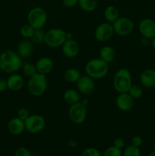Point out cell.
I'll return each mask as SVG.
<instances>
[{"instance_id":"5b68a950","label":"cell","mask_w":155,"mask_h":156,"mask_svg":"<svg viewBox=\"0 0 155 156\" xmlns=\"http://www.w3.org/2000/svg\"><path fill=\"white\" fill-rule=\"evenodd\" d=\"M67 32L61 28H52L45 33L44 44L50 47L56 48L62 47L67 40Z\"/></svg>"},{"instance_id":"3957f363","label":"cell","mask_w":155,"mask_h":156,"mask_svg":"<svg viewBox=\"0 0 155 156\" xmlns=\"http://www.w3.org/2000/svg\"><path fill=\"white\" fill-rule=\"evenodd\" d=\"M112 85L118 93L128 92L132 85V78L130 72L126 69H120L113 77Z\"/></svg>"},{"instance_id":"b9f144b4","label":"cell","mask_w":155,"mask_h":156,"mask_svg":"<svg viewBox=\"0 0 155 156\" xmlns=\"http://www.w3.org/2000/svg\"><path fill=\"white\" fill-rule=\"evenodd\" d=\"M153 88H154V90H155V86H154V87H153Z\"/></svg>"},{"instance_id":"ffe728a7","label":"cell","mask_w":155,"mask_h":156,"mask_svg":"<svg viewBox=\"0 0 155 156\" xmlns=\"http://www.w3.org/2000/svg\"><path fill=\"white\" fill-rule=\"evenodd\" d=\"M100 58L107 62H112L115 58V50L111 46H104L100 50Z\"/></svg>"},{"instance_id":"d6986e66","label":"cell","mask_w":155,"mask_h":156,"mask_svg":"<svg viewBox=\"0 0 155 156\" xmlns=\"http://www.w3.org/2000/svg\"><path fill=\"white\" fill-rule=\"evenodd\" d=\"M8 88L12 91H20L24 86V79L19 74L12 73L7 80Z\"/></svg>"},{"instance_id":"8d00e7d4","label":"cell","mask_w":155,"mask_h":156,"mask_svg":"<svg viewBox=\"0 0 155 156\" xmlns=\"http://www.w3.org/2000/svg\"><path fill=\"white\" fill-rule=\"evenodd\" d=\"M8 88L7 80L3 79H0V92L5 91Z\"/></svg>"},{"instance_id":"9c48e42d","label":"cell","mask_w":155,"mask_h":156,"mask_svg":"<svg viewBox=\"0 0 155 156\" xmlns=\"http://www.w3.org/2000/svg\"><path fill=\"white\" fill-rule=\"evenodd\" d=\"M25 129L32 134H36L42 132L46 126V120L43 117L39 114H33L29 116L24 120Z\"/></svg>"},{"instance_id":"ac0fdd59","label":"cell","mask_w":155,"mask_h":156,"mask_svg":"<svg viewBox=\"0 0 155 156\" xmlns=\"http://www.w3.org/2000/svg\"><path fill=\"white\" fill-rule=\"evenodd\" d=\"M140 82L145 88H153L155 86V70L147 69L140 75Z\"/></svg>"},{"instance_id":"603a6c76","label":"cell","mask_w":155,"mask_h":156,"mask_svg":"<svg viewBox=\"0 0 155 156\" xmlns=\"http://www.w3.org/2000/svg\"><path fill=\"white\" fill-rule=\"evenodd\" d=\"M81 76L80 71L77 69L70 68L65 70L64 73V79L66 82L70 83H76Z\"/></svg>"},{"instance_id":"d4e9b609","label":"cell","mask_w":155,"mask_h":156,"mask_svg":"<svg viewBox=\"0 0 155 156\" xmlns=\"http://www.w3.org/2000/svg\"><path fill=\"white\" fill-rule=\"evenodd\" d=\"M30 41L33 42V44H43L45 41V32L42 29H35L33 35L30 37Z\"/></svg>"},{"instance_id":"e0dca14e","label":"cell","mask_w":155,"mask_h":156,"mask_svg":"<svg viewBox=\"0 0 155 156\" xmlns=\"http://www.w3.org/2000/svg\"><path fill=\"white\" fill-rule=\"evenodd\" d=\"M8 129L12 135H20L25 130L24 121L18 117H14L9 120L8 123Z\"/></svg>"},{"instance_id":"4dcf8cb0","label":"cell","mask_w":155,"mask_h":156,"mask_svg":"<svg viewBox=\"0 0 155 156\" xmlns=\"http://www.w3.org/2000/svg\"><path fill=\"white\" fill-rule=\"evenodd\" d=\"M81 156H102V155L98 149L93 147H89L85 149L82 152Z\"/></svg>"},{"instance_id":"ba28073f","label":"cell","mask_w":155,"mask_h":156,"mask_svg":"<svg viewBox=\"0 0 155 156\" xmlns=\"http://www.w3.org/2000/svg\"><path fill=\"white\" fill-rule=\"evenodd\" d=\"M112 25L114 33L122 37L131 34L135 28V24L132 20L126 17H119L112 23Z\"/></svg>"},{"instance_id":"44dd1931","label":"cell","mask_w":155,"mask_h":156,"mask_svg":"<svg viewBox=\"0 0 155 156\" xmlns=\"http://www.w3.org/2000/svg\"><path fill=\"white\" fill-rule=\"evenodd\" d=\"M103 15H104V18L106 21L112 24L114 21H115L119 18V11L115 6L108 5L105 9Z\"/></svg>"},{"instance_id":"7c38bea8","label":"cell","mask_w":155,"mask_h":156,"mask_svg":"<svg viewBox=\"0 0 155 156\" xmlns=\"http://www.w3.org/2000/svg\"><path fill=\"white\" fill-rule=\"evenodd\" d=\"M140 34L144 38L152 39L155 37V21L150 18H144L141 20L138 25Z\"/></svg>"},{"instance_id":"8fae6325","label":"cell","mask_w":155,"mask_h":156,"mask_svg":"<svg viewBox=\"0 0 155 156\" xmlns=\"http://www.w3.org/2000/svg\"><path fill=\"white\" fill-rule=\"evenodd\" d=\"M76 87L79 93L84 95H90L95 89L94 79L88 76V75L81 76L79 80L76 82Z\"/></svg>"},{"instance_id":"d590c367","label":"cell","mask_w":155,"mask_h":156,"mask_svg":"<svg viewBox=\"0 0 155 156\" xmlns=\"http://www.w3.org/2000/svg\"><path fill=\"white\" fill-rule=\"evenodd\" d=\"M114 146H115L118 149H121L125 146V141L122 138H117L114 140Z\"/></svg>"},{"instance_id":"1f68e13d","label":"cell","mask_w":155,"mask_h":156,"mask_svg":"<svg viewBox=\"0 0 155 156\" xmlns=\"http://www.w3.org/2000/svg\"><path fill=\"white\" fill-rule=\"evenodd\" d=\"M30 115V111L25 108H21V109L18 110V117L21 119V120H24V121L27 120Z\"/></svg>"},{"instance_id":"2e32d148","label":"cell","mask_w":155,"mask_h":156,"mask_svg":"<svg viewBox=\"0 0 155 156\" xmlns=\"http://www.w3.org/2000/svg\"><path fill=\"white\" fill-rule=\"evenodd\" d=\"M33 51V44L30 40H23L18 44L17 53L21 58H28Z\"/></svg>"},{"instance_id":"d6a6232c","label":"cell","mask_w":155,"mask_h":156,"mask_svg":"<svg viewBox=\"0 0 155 156\" xmlns=\"http://www.w3.org/2000/svg\"><path fill=\"white\" fill-rule=\"evenodd\" d=\"M15 156H32L30 151L25 147H20L15 151Z\"/></svg>"},{"instance_id":"8992f818","label":"cell","mask_w":155,"mask_h":156,"mask_svg":"<svg viewBox=\"0 0 155 156\" xmlns=\"http://www.w3.org/2000/svg\"><path fill=\"white\" fill-rule=\"evenodd\" d=\"M27 20L34 29H42L47 21V13L43 8H33L29 11Z\"/></svg>"},{"instance_id":"6da1fadb","label":"cell","mask_w":155,"mask_h":156,"mask_svg":"<svg viewBox=\"0 0 155 156\" xmlns=\"http://www.w3.org/2000/svg\"><path fill=\"white\" fill-rule=\"evenodd\" d=\"M22 66V58L13 50H5L0 55V69L5 73H15Z\"/></svg>"},{"instance_id":"9a60e30c","label":"cell","mask_w":155,"mask_h":156,"mask_svg":"<svg viewBox=\"0 0 155 156\" xmlns=\"http://www.w3.org/2000/svg\"><path fill=\"white\" fill-rule=\"evenodd\" d=\"M35 66H36V72L38 73H40V74L46 76L53 70L54 64H53V61L50 57L43 56V57L40 58L36 61Z\"/></svg>"},{"instance_id":"277c9868","label":"cell","mask_w":155,"mask_h":156,"mask_svg":"<svg viewBox=\"0 0 155 156\" xmlns=\"http://www.w3.org/2000/svg\"><path fill=\"white\" fill-rule=\"evenodd\" d=\"M47 89V79L45 75L36 73L29 78L27 90L30 94L36 97L43 95Z\"/></svg>"},{"instance_id":"ab89813d","label":"cell","mask_w":155,"mask_h":156,"mask_svg":"<svg viewBox=\"0 0 155 156\" xmlns=\"http://www.w3.org/2000/svg\"><path fill=\"white\" fill-rule=\"evenodd\" d=\"M148 156H155V151H153V152H150V153L148 155Z\"/></svg>"},{"instance_id":"f1b7e54d","label":"cell","mask_w":155,"mask_h":156,"mask_svg":"<svg viewBox=\"0 0 155 156\" xmlns=\"http://www.w3.org/2000/svg\"><path fill=\"white\" fill-rule=\"evenodd\" d=\"M122 156H141V151H140L139 147L131 145L125 149Z\"/></svg>"},{"instance_id":"cb8c5ba5","label":"cell","mask_w":155,"mask_h":156,"mask_svg":"<svg viewBox=\"0 0 155 156\" xmlns=\"http://www.w3.org/2000/svg\"><path fill=\"white\" fill-rule=\"evenodd\" d=\"M97 0H78V5L85 12H92L97 9Z\"/></svg>"},{"instance_id":"30bf717a","label":"cell","mask_w":155,"mask_h":156,"mask_svg":"<svg viewBox=\"0 0 155 156\" xmlns=\"http://www.w3.org/2000/svg\"><path fill=\"white\" fill-rule=\"evenodd\" d=\"M114 34L113 27L111 23L103 22L99 24L94 31V37L100 42L109 41Z\"/></svg>"},{"instance_id":"83f0119b","label":"cell","mask_w":155,"mask_h":156,"mask_svg":"<svg viewBox=\"0 0 155 156\" xmlns=\"http://www.w3.org/2000/svg\"><path fill=\"white\" fill-rule=\"evenodd\" d=\"M23 73H24V76H27V77H31V76H33V75L37 73L36 66L33 65V63H30V62L24 63L23 65Z\"/></svg>"},{"instance_id":"7a4b0ae2","label":"cell","mask_w":155,"mask_h":156,"mask_svg":"<svg viewBox=\"0 0 155 156\" xmlns=\"http://www.w3.org/2000/svg\"><path fill=\"white\" fill-rule=\"evenodd\" d=\"M85 72L86 75L94 80L103 79L108 74L109 64L100 58L91 59L85 65Z\"/></svg>"},{"instance_id":"7402d4cb","label":"cell","mask_w":155,"mask_h":156,"mask_svg":"<svg viewBox=\"0 0 155 156\" xmlns=\"http://www.w3.org/2000/svg\"><path fill=\"white\" fill-rule=\"evenodd\" d=\"M63 99L68 105H74L80 101V93L74 89H68L64 92Z\"/></svg>"},{"instance_id":"836d02e7","label":"cell","mask_w":155,"mask_h":156,"mask_svg":"<svg viewBox=\"0 0 155 156\" xmlns=\"http://www.w3.org/2000/svg\"><path fill=\"white\" fill-rule=\"evenodd\" d=\"M143 140L142 138L139 136H135L132 137V145L134 146H136V147H140V146L142 145Z\"/></svg>"},{"instance_id":"60d3db41","label":"cell","mask_w":155,"mask_h":156,"mask_svg":"<svg viewBox=\"0 0 155 156\" xmlns=\"http://www.w3.org/2000/svg\"><path fill=\"white\" fill-rule=\"evenodd\" d=\"M153 149H154V151H155V141L154 143H153Z\"/></svg>"},{"instance_id":"484cf974","label":"cell","mask_w":155,"mask_h":156,"mask_svg":"<svg viewBox=\"0 0 155 156\" xmlns=\"http://www.w3.org/2000/svg\"><path fill=\"white\" fill-rule=\"evenodd\" d=\"M34 30L35 29L30 24H29L27 23V24H24L21 27V29H20V33H21V36L24 38H25V39H30V37L33 35Z\"/></svg>"},{"instance_id":"f35d334b","label":"cell","mask_w":155,"mask_h":156,"mask_svg":"<svg viewBox=\"0 0 155 156\" xmlns=\"http://www.w3.org/2000/svg\"><path fill=\"white\" fill-rule=\"evenodd\" d=\"M81 102L83 105H85V106H87V105H88V100H87V99H84V100L81 101Z\"/></svg>"},{"instance_id":"5bb4252c","label":"cell","mask_w":155,"mask_h":156,"mask_svg":"<svg viewBox=\"0 0 155 156\" xmlns=\"http://www.w3.org/2000/svg\"><path fill=\"white\" fill-rule=\"evenodd\" d=\"M63 54L68 58H74L79 53V45L77 41L71 39H67L62 46Z\"/></svg>"},{"instance_id":"74e56055","label":"cell","mask_w":155,"mask_h":156,"mask_svg":"<svg viewBox=\"0 0 155 156\" xmlns=\"http://www.w3.org/2000/svg\"><path fill=\"white\" fill-rule=\"evenodd\" d=\"M151 45L153 47V49H155V37L151 39Z\"/></svg>"},{"instance_id":"52a82bcc","label":"cell","mask_w":155,"mask_h":156,"mask_svg":"<svg viewBox=\"0 0 155 156\" xmlns=\"http://www.w3.org/2000/svg\"><path fill=\"white\" fill-rule=\"evenodd\" d=\"M70 120L74 124H81L87 118V108L81 101L70 105L68 111Z\"/></svg>"},{"instance_id":"4316f807","label":"cell","mask_w":155,"mask_h":156,"mask_svg":"<svg viewBox=\"0 0 155 156\" xmlns=\"http://www.w3.org/2000/svg\"><path fill=\"white\" fill-rule=\"evenodd\" d=\"M129 95L135 100V99H138L142 96L143 94V90L142 88H141L140 86L136 85H132L131 86V88H129V91H128Z\"/></svg>"},{"instance_id":"f546056e","label":"cell","mask_w":155,"mask_h":156,"mask_svg":"<svg viewBox=\"0 0 155 156\" xmlns=\"http://www.w3.org/2000/svg\"><path fill=\"white\" fill-rule=\"evenodd\" d=\"M122 152L121 149H118L115 146H109L103 152V156H122Z\"/></svg>"},{"instance_id":"e575fe53","label":"cell","mask_w":155,"mask_h":156,"mask_svg":"<svg viewBox=\"0 0 155 156\" xmlns=\"http://www.w3.org/2000/svg\"><path fill=\"white\" fill-rule=\"evenodd\" d=\"M62 3L65 7L73 8L78 4V0H62Z\"/></svg>"},{"instance_id":"4fadbf2b","label":"cell","mask_w":155,"mask_h":156,"mask_svg":"<svg viewBox=\"0 0 155 156\" xmlns=\"http://www.w3.org/2000/svg\"><path fill=\"white\" fill-rule=\"evenodd\" d=\"M115 105L117 108L122 111H129L134 107V99L131 97L128 92L119 93Z\"/></svg>"}]
</instances>
